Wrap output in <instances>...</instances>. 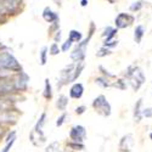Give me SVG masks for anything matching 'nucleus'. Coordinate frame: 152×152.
Returning <instances> with one entry per match:
<instances>
[{"label":"nucleus","mask_w":152,"mask_h":152,"mask_svg":"<svg viewBox=\"0 0 152 152\" xmlns=\"http://www.w3.org/2000/svg\"><path fill=\"white\" fill-rule=\"evenodd\" d=\"M124 77L126 78V82L129 83V85L132 86V89L134 91H137L140 89L146 80L142 69L135 65H132L126 68V71L124 73Z\"/></svg>","instance_id":"1"},{"label":"nucleus","mask_w":152,"mask_h":152,"mask_svg":"<svg viewBox=\"0 0 152 152\" xmlns=\"http://www.w3.org/2000/svg\"><path fill=\"white\" fill-rule=\"evenodd\" d=\"M0 68H6V69H11L15 72L22 71V67L20 65V62L16 60V57L6 51L0 53Z\"/></svg>","instance_id":"2"},{"label":"nucleus","mask_w":152,"mask_h":152,"mask_svg":"<svg viewBox=\"0 0 152 152\" xmlns=\"http://www.w3.org/2000/svg\"><path fill=\"white\" fill-rule=\"evenodd\" d=\"M93 108L102 117H108L112 113V107L105 95H99L93 101Z\"/></svg>","instance_id":"3"},{"label":"nucleus","mask_w":152,"mask_h":152,"mask_svg":"<svg viewBox=\"0 0 152 152\" xmlns=\"http://www.w3.org/2000/svg\"><path fill=\"white\" fill-rule=\"evenodd\" d=\"M14 77L0 79V97L9 96V95L14 94V93H17L16 85H15V82H14Z\"/></svg>","instance_id":"4"},{"label":"nucleus","mask_w":152,"mask_h":152,"mask_svg":"<svg viewBox=\"0 0 152 152\" xmlns=\"http://www.w3.org/2000/svg\"><path fill=\"white\" fill-rule=\"evenodd\" d=\"M134 21H135V17L133 15L126 14V12H121L115 18V26L117 29H124L130 27L134 23Z\"/></svg>","instance_id":"5"},{"label":"nucleus","mask_w":152,"mask_h":152,"mask_svg":"<svg viewBox=\"0 0 152 152\" xmlns=\"http://www.w3.org/2000/svg\"><path fill=\"white\" fill-rule=\"evenodd\" d=\"M69 139L71 141L75 142H84L86 139V129L83 125H74L72 126V129L69 130Z\"/></svg>","instance_id":"6"},{"label":"nucleus","mask_w":152,"mask_h":152,"mask_svg":"<svg viewBox=\"0 0 152 152\" xmlns=\"http://www.w3.org/2000/svg\"><path fill=\"white\" fill-rule=\"evenodd\" d=\"M14 82H15L17 91H24V90H27V88H28L29 77H28L27 73H24L23 71H21V72H18V73L15 74Z\"/></svg>","instance_id":"7"},{"label":"nucleus","mask_w":152,"mask_h":152,"mask_svg":"<svg viewBox=\"0 0 152 152\" xmlns=\"http://www.w3.org/2000/svg\"><path fill=\"white\" fill-rule=\"evenodd\" d=\"M135 145V140L134 136L132 134H126L124 136H122V139L119 140V151L121 152H132Z\"/></svg>","instance_id":"8"},{"label":"nucleus","mask_w":152,"mask_h":152,"mask_svg":"<svg viewBox=\"0 0 152 152\" xmlns=\"http://www.w3.org/2000/svg\"><path fill=\"white\" fill-rule=\"evenodd\" d=\"M84 94V85L82 83H74L71 89H69V97L74 99V100H79L82 99Z\"/></svg>","instance_id":"9"},{"label":"nucleus","mask_w":152,"mask_h":152,"mask_svg":"<svg viewBox=\"0 0 152 152\" xmlns=\"http://www.w3.org/2000/svg\"><path fill=\"white\" fill-rule=\"evenodd\" d=\"M42 16H43V20H44L45 22H48L49 24H51V23H54L55 21H58V20H60L58 15L56 14L55 11H53L51 7H49V6H46V7L43 10Z\"/></svg>","instance_id":"10"},{"label":"nucleus","mask_w":152,"mask_h":152,"mask_svg":"<svg viewBox=\"0 0 152 152\" xmlns=\"http://www.w3.org/2000/svg\"><path fill=\"white\" fill-rule=\"evenodd\" d=\"M29 140L34 146H42L45 142V135L44 133H39L33 129L29 134Z\"/></svg>","instance_id":"11"},{"label":"nucleus","mask_w":152,"mask_h":152,"mask_svg":"<svg viewBox=\"0 0 152 152\" xmlns=\"http://www.w3.org/2000/svg\"><path fill=\"white\" fill-rule=\"evenodd\" d=\"M142 100L141 99H139L136 101V104L134 106V121L135 122H141V119L144 118L142 117Z\"/></svg>","instance_id":"12"},{"label":"nucleus","mask_w":152,"mask_h":152,"mask_svg":"<svg viewBox=\"0 0 152 152\" xmlns=\"http://www.w3.org/2000/svg\"><path fill=\"white\" fill-rule=\"evenodd\" d=\"M144 35H145V27L142 24H137L135 27V31H134V42L136 44H140Z\"/></svg>","instance_id":"13"},{"label":"nucleus","mask_w":152,"mask_h":152,"mask_svg":"<svg viewBox=\"0 0 152 152\" xmlns=\"http://www.w3.org/2000/svg\"><path fill=\"white\" fill-rule=\"evenodd\" d=\"M68 39L72 40V43H80L83 40V33L77 29H71L68 33Z\"/></svg>","instance_id":"14"},{"label":"nucleus","mask_w":152,"mask_h":152,"mask_svg":"<svg viewBox=\"0 0 152 152\" xmlns=\"http://www.w3.org/2000/svg\"><path fill=\"white\" fill-rule=\"evenodd\" d=\"M43 96H44L45 100H51L53 99V86H51V83H50L49 78H46L45 79V83H44Z\"/></svg>","instance_id":"15"},{"label":"nucleus","mask_w":152,"mask_h":152,"mask_svg":"<svg viewBox=\"0 0 152 152\" xmlns=\"http://www.w3.org/2000/svg\"><path fill=\"white\" fill-rule=\"evenodd\" d=\"M68 106V97L66 95H60L56 101V107L58 111H66Z\"/></svg>","instance_id":"16"},{"label":"nucleus","mask_w":152,"mask_h":152,"mask_svg":"<svg viewBox=\"0 0 152 152\" xmlns=\"http://www.w3.org/2000/svg\"><path fill=\"white\" fill-rule=\"evenodd\" d=\"M95 83L100 86V88H102V89H107V88H111V86H113V83H111L110 82V79L107 78V77H99V78H96L95 79Z\"/></svg>","instance_id":"17"},{"label":"nucleus","mask_w":152,"mask_h":152,"mask_svg":"<svg viewBox=\"0 0 152 152\" xmlns=\"http://www.w3.org/2000/svg\"><path fill=\"white\" fill-rule=\"evenodd\" d=\"M45 119H46V113L43 112L42 115H40V117H39V119L37 121V124L34 126V130L39 132V133H43V126L45 124Z\"/></svg>","instance_id":"18"},{"label":"nucleus","mask_w":152,"mask_h":152,"mask_svg":"<svg viewBox=\"0 0 152 152\" xmlns=\"http://www.w3.org/2000/svg\"><path fill=\"white\" fill-rule=\"evenodd\" d=\"M49 51V49L48 46H43L40 49V51H39V61H40V65L42 66H45L46 65V61H48V53Z\"/></svg>","instance_id":"19"},{"label":"nucleus","mask_w":152,"mask_h":152,"mask_svg":"<svg viewBox=\"0 0 152 152\" xmlns=\"http://www.w3.org/2000/svg\"><path fill=\"white\" fill-rule=\"evenodd\" d=\"M67 147L72 151H83L85 148L83 142H75V141H69L67 142Z\"/></svg>","instance_id":"20"},{"label":"nucleus","mask_w":152,"mask_h":152,"mask_svg":"<svg viewBox=\"0 0 152 152\" xmlns=\"http://www.w3.org/2000/svg\"><path fill=\"white\" fill-rule=\"evenodd\" d=\"M111 54H112L111 49H108V48H106V46L100 48L97 51H96V56H97V57H106V56H110Z\"/></svg>","instance_id":"21"},{"label":"nucleus","mask_w":152,"mask_h":152,"mask_svg":"<svg viewBox=\"0 0 152 152\" xmlns=\"http://www.w3.org/2000/svg\"><path fill=\"white\" fill-rule=\"evenodd\" d=\"M11 104L9 101L0 97V112H11Z\"/></svg>","instance_id":"22"},{"label":"nucleus","mask_w":152,"mask_h":152,"mask_svg":"<svg viewBox=\"0 0 152 152\" xmlns=\"http://www.w3.org/2000/svg\"><path fill=\"white\" fill-rule=\"evenodd\" d=\"M142 7H144V1H142V0H137V1L133 3V4L129 6V10H130L132 12H139Z\"/></svg>","instance_id":"23"},{"label":"nucleus","mask_w":152,"mask_h":152,"mask_svg":"<svg viewBox=\"0 0 152 152\" xmlns=\"http://www.w3.org/2000/svg\"><path fill=\"white\" fill-rule=\"evenodd\" d=\"M60 53H61V48L58 46L57 43L54 42L51 45H50V48H49V54L53 55V56H56V55H58Z\"/></svg>","instance_id":"24"},{"label":"nucleus","mask_w":152,"mask_h":152,"mask_svg":"<svg viewBox=\"0 0 152 152\" xmlns=\"http://www.w3.org/2000/svg\"><path fill=\"white\" fill-rule=\"evenodd\" d=\"M58 148H60V142L58 141H54L46 147L45 152H58Z\"/></svg>","instance_id":"25"},{"label":"nucleus","mask_w":152,"mask_h":152,"mask_svg":"<svg viewBox=\"0 0 152 152\" xmlns=\"http://www.w3.org/2000/svg\"><path fill=\"white\" fill-rule=\"evenodd\" d=\"M113 86H116L117 89H119V90H125L128 85H126V80H124V79H117L116 83H113Z\"/></svg>","instance_id":"26"},{"label":"nucleus","mask_w":152,"mask_h":152,"mask_svg":"<svg viewBox=\"0 0 152 152\" xmlns=\"http://www.w3.org/2000/svg\"><path fill=\"white\" fill-rule=\"evenodd\" d=\"M72 45H73V43H72V40H69V39H67L65 43H62V45H61V51H63V53H67L68 50L72 48Z\"/></svg>","instance_id":"27"},{"label":"nucleus","mask_w":152,"mask_h":152,"mask_svg":"<svg viewBox=\"0 0 152 152\" xmlns=\"http://www.w3.org/2000/svg\"><path fill=\"white\" fill-rule=\"evenodd\" d=\"M118 40L117 39H112V40H110V42H104L102 43V46H106V48H108V49H113V48H116L117 45H118Z\"/></svg>","instance_id":"28"},{"label":"nucleus","mask_w":152,"mask_h":152,"mask_svg":"<svg viewBox=\"0 0 152 152\" xmlns=\"http://www.w3.org/2000/svg\"><path fill=\"white\" fill-rule=\"evenodd\" d=\"M66 119H67V113H66V112H63L62 115L57 118V121H56V126H62L63 123L66 122Z\"/></svg>","instance_id":"29"},{"label":"nucleus","mask_w":152,"mask_h":152,"mask_svg":"<svg viewBox=\"0 0 152 152\" xmlns=\"http://www.w3.org/2000/svg\"><path fill=\"white\" fill-rule=\"evenodd\" d=\"M99 69L101 71V72H102V74H104V77H107L108 79L110 78H116V74H113V73H110L107 69H105V67L104 66H100L99 67Z\"/></svg>","instance_id":"30"},{"label":"nucleus","mask_w":152,"mask_h":152,"mask_svg":"<svg viewBox=\"0 0 152 152\" xmlns=\"http://www.w3.org/2000/svg\"><path fill=\"white\" fill-rule=\"evenodd\" d=\"M117 33H118V29H117V28H113V29L110 32V34L105 38L104 42H110V40H112V39H115V37L117 35Z\"/></svg>","instance_id":"31"},{"label":"nucleus","mask_w":152,"mask_h":152,"mask_svg":"<svg viewBox=\"0 0 152 152\" xmlns=\"http://www.w3.org/2000/svg\"><path fill=\"white\" fill-rule=\"evenodd\" d=\"M142 117L144 118H152V107L142 108Z\"/></svg>","instance_id":"32"},{"label":"nucleus","mask_w":152,"mask_h":152,"mask_svg":"<svg viewBox=\"0 0 152 152\" xmlns=\"http://www.w3.org/2000/svg\"><path fill=\"white\" fill-rule=\"evenodd\" d=\"M15 141H16V137H14V139H12V140H10L9 142H6V145H5V147L1 150V152H9V151L11 150V147L14 146Z\"/></svg>","instance_id":"33"},{"label":"nucleus","mask_w":152,"mask_h":152,"mask_svg":"<svg viewBox=\"0 0 152 152\" xmlns=\"http://www.w3.org/2000/svg\"><path fill=\"white\" fill-rule=\"evenodd\" d=\"M60 29V20L58 21H55L54 23H51V27H50V34H53L54 32H57Z\"/></svg>","instance_id":"34"},{"label":"nucleus","mask_w":152,"mask_h":152,"mask_svg":"<svg viewBox=\"0 0 152 152\" xmlns=\"http://www.w3.org/2000/svg\"><path fill=\"white\" fill-rule=\"evenodd\" d=\"M85 111H86V106H85V105H80V106H78V107H75V110H74L75 115H78V116L83 115Z\"/></svg>","instance_id":"35"},{"label":"nucleus","mask_w":152,"mask_h":152,"mask_svg":"<svg viewBox=\"0 0 152 152\" xmlns=\"http://www.w3.org/2000/svg\"><path fill=\"white\" fill-rule=\"evenodd\" d=\"M61 38H62V32L58 29L57 32H55V37H54V42L55 43H60L61 42Z\"/></svg>","instance_id":"36"},{"label":"nucleus","mask_w":152,"mask_h":152,"mask_svg":"<svg viewBox=\"0 0 152 152\" xmlns=\"http://www.w3.org/2000/svg\"><path fill=\"white\" fill-rule=\"evenodd\" d=\"M112 29H113V28H112V27H110V26H108V27H106V28L104 29V33L101 34V37H102V38H106V37L110 34V32H111Z\"/></svg>","instance_id":"37"},{"label":"nucleus","mask_w":152,"mask_h":152,"mask_svg":"<svg viewBox=\"0 0 152 152\" xmlns=\"http://www.w3.org/2000/svg\"><path fill=\"white\" fill-rule=\"evenodd\" d=\"M80 5H82L83 7H85V6L88 5V0H82V1H80Z\"/></svg>","instance_id":"38"},{"label":"nucleus","mask_w":152,"mask_h":152,"mask_svg":"<svg viewBox=\"0 0 152 152\" xmlns=\"http://www.w3.org/2000/svg\"><path fill=\"white\" fill-rule=\"evenodd\" d=\"M4 134H5V130L1 128V126H0V139H1V137L4 136Z\"/></svg>","instance_id":"39"},{"label":"nucleus","mask_w":152,"mask_h":152,"mask_svg":"<svg viewBox=\"0 0 152 152\" xmlns=\"http://www.w3.org/2000/svg\"><path fill=\"white\" fill-rule=\"evenodd\" d=\"M61 152H73L72 150H63V151H61Z\"/></svg>","instance_id":"40"},{"label":"nucleus","mask_w":152,"mask_h":152,"mask_svg":"<svg viewBox=\"0 0 152 152\" xmlns=\"http://www.w3.org/2000/svg\"><path fill=\"white\" fill-rule=\"evenodd\" d=\"M150 140H151V141H152V132H151V133H150Z\"/></svg>","instance_id":"41"}]
</instances>
